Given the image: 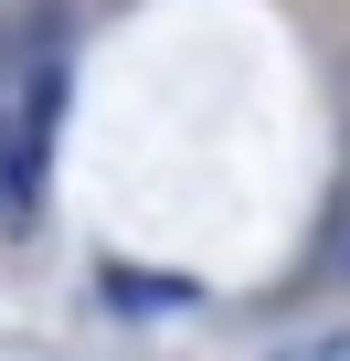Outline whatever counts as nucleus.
Instances as JSON below:
<instances>
[{"instance_id": "1", "label": "nucleus", "mask_w": 350, "mask_h": 361, "mask_svg": "<svg viewBox=\"0 0 350 361\" xmlns=\"http://www.w3.org/2000/svg\"><path fill=\"white\" fill-rule=\"evenodd\" d=\"M106 298H117L127 319H170V308H202V287H192V276H170V266H106Z\"/></svg>"}, {"instance_id": "2", "label": "nucleus", "mask_w": 350, "mask_h": 361, "mask_svg": "<svg viewBox=\"0 0 350 361\" xmlns=\"http://www.w3.org/2000/svg\"><path fill=\"white\" fill-rule=\"evenodd\" d=\"M0 224H11V117H0Z\"/></svg>"}, {"instance_id": "3", "label": "nucleus", "mask_w": 350, "mask_h": 361, "mask_svg": "<svg viewBox=\"0 0 350 361\" xmlns=\"http://www.w3.org/2000/svg\"><path fill=\"white\" fill-rule=\"evenodd\" d=\"M318 361H350V340H339V350H318Z\"/></svg>"}]
</instances>
